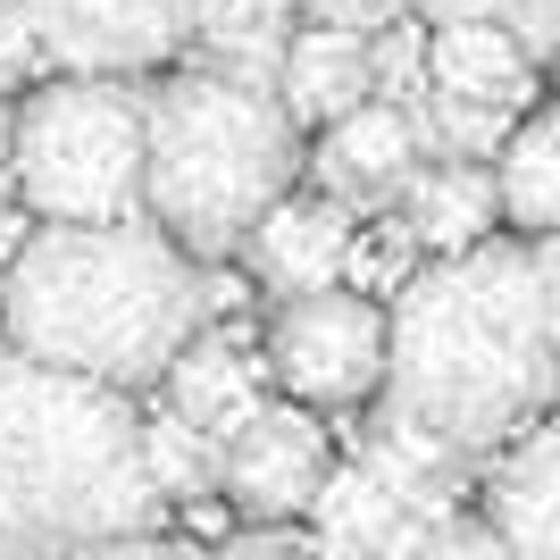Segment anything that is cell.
<instances>
[{"mask_svg": "<svg viewBox=\"0 0 560 560\" xmlns=\"http://www.w3.org/2000/svg\"><path fill=\"white\" fill-rule=\"evenodd\" d=\"M560 376V259L544 234L493 252L427 259L394 284L376 427L427 468L468 477L477 460L527 435Z\"/></svg>", "mask_w": 560, "mask_h": 560, "instance_id": "obj_1", "label": "cell"}, {"mask_svg": "<svg viewBox=\"0 0 560 560\" xmlns=\"http://www.w3.org/2000/svg\"><path fill=\"white\" fill-rule=\"evenodd\" d=\"M201 284L210 277L142 218L43 226L18 243L0 277V327H9V351L43 369L135 394V385H160V369L201 335L210 318Z\"/></svg>", "mask_w": 560, "mask_h": 560, "instance_id": "obj_2", "label": "cell"}, {"mask_svg": "<svg viewBox=\"0 0 560 560\" xmlns=\"http://www.w3.org/2000/svg\"><path fill=\"white\" fill-rule=\"evenodd\" d=\"M135 401L93 376L0 351V560H59L75 544L151 527Z\"/></svg>", "mask_w": 560, "mask_h": 560, "instance_id": "obj_3", "label": "cell"}, {"mask_svg": "<svg viewBox=\"0 0 560 560\" xmlns=\"http://www.w3.org/2000/svg\"><path fill=\"white\" fill-rule=\"evenodd\" d=\"M302 135L277 109L268 75L185 68L142 93V201L185 259H226L284 201Z\"/></svg>", "mask_w": 560, "mask_h": 560, "instance_id": "obj_4", "label": "cell"}, {"mask_svg": "<svg viewBox=\"0 0 560 560\" xmlns=\"http://www.w3.org/2000/svg\"><path fill=\"white\" fill-rule=\"evenodd\" d=\"M9 185L50 226L142 210V93L126 75H59L9 117Z\"/></svg>", "mask_w": 560, "mask_h": 560, "instance_id": "obj_5", "label": "cell"}, {"mask_svg": "<svg viewBox=\"0 0 560 560\" xmlns=\"http://www.w3.org/2000/svg\"><path fill=\"white\" fill-rule=\"evenodd\" d=\"M376 369H385V310L369 293H302L268 327V376L293 401L351 410L376 394Z\"/></svg>", "mask_w": 560, "mask_h": 560, "instance_id": "obj_6", "label": "cell"}, {"mask_svg": "<svg viewBox=\"0 0 560 560\" xmlns=\"http://www.w3.org/2000/svg\"><path fill=\"white\" fill-rule=\"evenodd\" d=\"M25 25L34 59L68 75H135L192 43V0H0Z\"/></svg>", "mask_w": 560, "mask_h": 560, "instance_id": "obj_7", "label": "cell"}, {"mask_svg": "<svg viewBox=\"0 0 560 560\" xmlns=\"http://www.w3.org/2000/svg\"><path fill=\"white\" fill-rule=\"evenodd\" d=\"M327 468L335 460H327L318 419H302V410H268V401H259L234 435H218V477H210V486H226V502L243 518L277 527V518L310 511V493H318Z\"/></svg>", "mask_w": 560, "mask_h": 560, "instance_id": "obj_8", "label": "cell"}, {"mask_svg": "<svg viewBox=\"0 0 560 560\" xmlns=\"http://www.w3.org/2000/svg\"><path fill=\"white\" fill-rule=\"evenodd\" d=\"M410 176H419V126H410V109H394V101L343 109L327 126V142H318V185H327L335 210H376V201H394Z\"/></svg>", "mask_w": 560, "mask_h": 560, "instance_id": "obj_9", "label": "cell"}, {"mask_svg": "<svg viewBox=\"0 0 560 560\" xmlns=\"http://www.w3.org/2000/svg\"><path fill=\"white\" fill-rule=\"evenodd\" d=\"M252 252V277L277 293V302H302V293H335L343 277V252H351V210L335 201H277L243 234Z\"/></svg>", "mask_w": 560, "mask_h": 560, "instance_id": "obj_10", "label": "cell"}, {"mask_svg": "<svg viewBox=\"0 0 560 560\" xmlns=\"http://www.w3.org/2000/svg\"><path fill=\"white\" fill-rule=\"evenodd\" d=\"M277 109L302 126H335L343 109L369 101V34H343V25H310V34H284L277 50Z\"/></svg>", "mask_w": 560, "mask_h": 560, "instance_id": "obj_11", "label": "cell"}, {"mask_svg": "<svg viewBox=\"0 0 560 560\" xmlns=\"http://www.w3.org/2000/svg\"><path fill=\"white\" fill-rule=\"evenodd\" d=\"M486 527L511 552L552 560V544H560V435L544 419L527 435H511V452L493 460V518Z\"/></svg>", "mask_w": 560, "mask_h": 560, "instance_id": "obj_12", "label": "cell"}, {"mask_svg": "<svg viewBox=\"0 0 560 560\" xmlns=\"http://www.w3.org/2000/svg\"><path fill=\"white\" fill-rule=\"evenodd\" d=\"M160 385H167V410L185 427H201V435H234V427L259 410V360L234 335H192L176 360L160 369Z\"/></svg>", "mask_w": 560, "mask_h": 560, "instance_id": "obj_13", "label": "cell"}, {"mask_svg": "<svg viewBox=\"0 0 560 560\" xmlns=\"http://www.w3.org/2000/svg\"><path fill=\"white\" fill-rule=\"evenodd\" d=\"M394 201H401V234H410L427 259L477 252L493 234V176L468 167V160H427Z\"/></svg>", "mask_w": 560, "mask_h": 560, "instance_id": "obj_14", "label": "cell"}, {"mask_svg": "<svg viewBox=\"0 0 560 560\" xmlns=\"http://www.w3.org/2000/svg\"><path fill=\"white\" fill-rule=\"evenodd\" d=\"M427 75H435L444 101H486V109H518L536 93V59L493 25H435L427 34Z\"/></svg>", "mask_w": 560, "mask_h": 560, "instance_id": "obj_15", "label": "cell"}, {"mask_svg": "<svg viewBox=\"0 0 560 560\" xmlns=\"http://www.w3.org/2000/svg\"><path fill=\"white\" fill-rule=\"evenodd\" d=\"M493 210L518 218L527 234H552L560 218V126L552 117H527L502 135L493 151Z\"/></svg>", "mask_w": 560, "mask_h": 560, "instance_id": "obj_16", "label": "cell"}, {"mask_svg": "<svg viewBox=\"0 0 560 560\" xmlns=\"http://www.w3.org/2000/svg\"><path fill=\"white\" fill-rule=\"evenodd\" d=\"M310 518H318V560H369L376 544H385V527L401 518V502L351 460V468H327V477H318Z\"/></svg>", "mask_w": 560, "mask_h": 560, "instance_id": "obj_17", "label": "cell"}, {"mask_svg": "<svg viewBox=\"0 0 560 560\" xmlns=\"http://www.w3.org/2000/svg\"><path fill=\"white\" fill-rule=\"evenodd\" d=\"M192 34L234 75H277V50L293 34V0H192Z\"/></svg>", "mask_w": 560, "mask_h": 560, "instance_id": "obj_18", "label": "cell"}, {"mask_svg": "<svg viewBox=\"0 0 560 560\" xmlns=\"http://www.w3.org/2000/svg\"><path fill=\"white\" fill-rule=\"evenodd\" d=\"M142 477H151V493L192 502V493H210V477H218V444L201 427H185L176 410H160V419H142Z\"/></svg>", "mask_w": 560, "mask_h": 560, "instance_id": "obj_19", "label": "cell"}, {"mask_svg": "<svg viewBox=\"0 0 560 560\" xmlns=\"http://www.w3.org/2000/svg\"><path fill=\"white\" fill-rule=\"evenodd\" d=\"M401 9H419L427 25H493L527 59H552L560 43V0H401Z\"/></svg>", "mask_w": 560, "mask_h": 560, "instance_id": "obj_20", "label": "cell"}, {"mask_svg": "<svg viewBox=\"0 0 560 560\" xmlns=\"http://www.w3.org/2000/svg\"><path fill=\"white\" fill-rule=\"evenodd\" d=\"M419 560H527V552H511L493 527H452V518H444V527L419 544Z\"/></svg>", "mask_w": 560, "mask_h": 560, "instance_id": "obj_21", "label": "cell"}, {"mask_svg": "<svg viewBox=\"0 0 560 560\" xmlns=\"http://www.w3.org/2000/svg\"><path fill=\"white\" fill-rule=\"evenodd\" d=\"M310 9V25H343V34H385L401 18V0H293Z\"/></svg>", "mask_w": 560, "mask_h": 560, "instance_id": "obj_22", "label": "cell"}, {"mask_svg": "<svg viewBox=\"0 0 560 560\" xmlns=\"http://www.w3.org/2000/svg\"><path fill=\"white\" fill-rule=\"evenodd\" d=\"M59 560H192V552H185V544H167V536H151V527H135V536L75 544V552H59Z\"/></svg>", "mask_w": 560, "mask_h": 560, "instance_id": "obj_23", "label": "cell"}, {"mask_svg": "<svg viewBox=\"0 0 560 560\" xmlns=\"http://www.w3.org/2000/svg\"><path fill=\"white\" fill-rule=\"evenodd\" d=\"M25 68H34V43H25V25L9 18V9H0V101H9V93L25 84Z\"/></svg>", "mask_w": 560, "mask_h": 560, "instance_id": "obj_24", "label": "cell"}, {"mask_svg": "<svg viewBox=\"0 0 560 560\" xmlns=\"http://www.w3.org/2000/svg\"><path fill=\"white\" fill-rule=\"evenodd\" d=\"M218 560H318V544H293V536H234V544H218Z\"/></svg>", "mask_w": 560, "mask_h": 560, "instance_id": "obj_25", "label": "cell"}, {"mask_svg": "<svg viewBox=\"0 0 560 560\" xmlns=\"http://www.w3.org/2000/svg\"><path fill=\"white\" fill-rule=\"evenodd\" d=\"M0 185H9V101H0ZM0 252H18V218L0 201Z\"/></svg>", "mask_w": 560, "mask_h": 560, "instance_id": "obj_26", "label": "cell"}]
</instances>
